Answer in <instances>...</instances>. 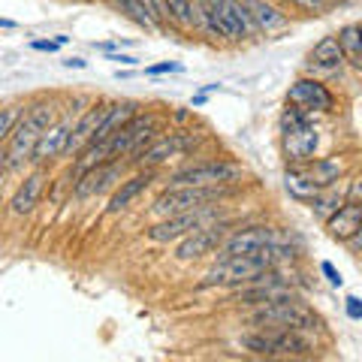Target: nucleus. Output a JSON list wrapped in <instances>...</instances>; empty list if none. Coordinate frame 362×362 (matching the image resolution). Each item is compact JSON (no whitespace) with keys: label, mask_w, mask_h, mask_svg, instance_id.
I'll list each match as a JSON object with an SVG mask.
<instances>
[{"label":"nucleus","mask_w":362,"mask_h":362,"mask_svg":"<svg viewBox=\"0 0 362 362\" xmlns=\"http://www.w3.org/2000/svg\"><path fill=\"white\" fill-rule=\"evenodd\" d=\"M190 4H194V0H190Z\"/></svg>","instance_id":"e433bc0d"},{"label":"nucleus","mask_w":362,"mask_h":362,"mask_svg":"<svg viewBox=\"0 0 362 362\" xmlns=\"http://www.w3.org/2000/svg\"><path fill=\"white\" fill-rule=\"evenodd\" d=\"M139 4H142V9H145V13H148V18H151L154 30H160V28H163V18H166L163 0H139Z\"/></svg>","instance_id":"393cba45"},{"label":"nucleus","mask_w":362,"mask_h":362,"mask_svg":"<svg viewBox=\"0 0 362 362\" xmlns=\"http://www.w3.org/2000/svg\"><path fill=\"white\" fill-rule=\"evenodd\" d=\"M64 66H76V70H82V66H88V61H82V58H70V61H64Z\"/></svg>","instance_id":"f704fd0d"},{"label":"nucleus","mask_w":362,"mask_h":362,"mask_svg":"<svg viewBox=\"0 0 362 362\" xmlns=\"http://www.w3.org/2000/svg\"><path fill=\"white\" fill-rule=\"evenodd\" d=\"M317 148V130L308 124H302V127H293V130H284V151L293 163H305L311 160V154Z\"/></svg>","instance_id":"4468645a"},{"label":"nucleus","mask_w":362,"mask_h":362,"mask_svg":"<svg viewBox=\"0 0 362 362\" xmlns=\"http://www.w3.org/2000/svg\"><path fill=\"white\" fill-rule=\"evenodd\" d=\"M347 202V194H338V190H332V187H326L320 197L317 199H311V209H314V214L317 218H323V221H329L332 214L341 209Z\"/></svg>","instance_id":"412c9836"},{"label":"nucleus","mask_w":362,"mask_h":362,"mask_svg":"<svg viewBox=\"0 0 362 362\" xmlns=\"http://www.w3.org/2000/svg\"><path fill=\"white\" fill-rule=\"evenodd\" d=\"M52 124H54V106L52 103H37L21 115L16 130L9 133V139H6V151H4L6 173H13V169H18L21 163L33 160V151H37L42 133L49 130Z\"/></svg>","instance_id":"f257e3e1"},{"label":"nucleus","mask_w":362,"mask_h":362,"mask_svg":"<svg viewBox=\"0 0 362 362\" xmlns=\"http://www.w3.org/2000/svg\"><path fill=\"white\" fill-rule=\"evenodd\" d=\"M214 206H202V209H194V211H181V214H169L166 221L154 223L148 230V239L157 242V245H169V242H178L185 235L197 233L199 226H206V221L211 218Z\"/></svg>","instance_id":"423d86ee"},{"label":"nucleus","mask_w":362,"mask_h":362,"mask_svg":"<svg viewBox=\"0 0 362 362\" xmlns=\"http://www.w3.org/2000/svg\"><path fill=\"white\" fill-rule=\"evenodd\" d=\"M299 9L305 13H326V6H329V0H293Z\"/></svg>","instance_id":"bb28decb"},{"label":"nucleus","mask_w":362,"mask_h":362,"mask_svg":"<svg viewBox=\"0 0 362 362\" xmlns=\"http://www.w3.org/2000/svg\"><path fill=\"white\" fill-rule=\"evenodd\" d=\"M21 118H18V109L13 106V109H4V118H0V136L4 139H9V133L16 130V124H18Z\"/></svg>","instance_id":"a878e982"},{"label":"nucleus","mask_w":362,"mask_h":362,"mask_svg":"<svg viewBox=\"0 0 362 362\" xmlns=\"http://www.w3.org/2000/svg\"><path fill=\"white\" fill-rule=\"evenodd\" d=\"M254 323L263 326V323H275L281 329H296V332H311L317 329V317L299 305L296 299H284V302H269L263 305L257 314H254Z\"/></svg>","instance_id":"39448f33"},{"label":"nucleus","mask_w":362,"mask_h":362,"mask_svg":"<svg viewBox=\"0 0 362 362\" xmlns=\"http://www.w3.org/2000/svg\"><path fill=\"white\" fill-rule=\"evenodd\" d=\"M287 235L272 230V226H247V230L233 233L230 239L221 245V257H239V254H257L269 245H284Z\"/></svg>","instance_id":"6e6552de"},{"label":"nucleus","mask_w":362,"mask_h":362,"mask_svg":"<svg viewBox=\"0 0 362 362\" xmlns=\"http://www.w3.org/2000/svg\"><path fill=\"white\" fill-rule=\"evenodd\" d=\"M344 61H347V54H344V45L338 37H323L311 52V66H317V70H323V73L341 70Z\"/></svg>","instance_id":"f3484780"},{"label":"nucleus","mask_w":362,"mask_h":362,"mask_svg":"<svg viewBox=\"0 0 362 362\" xmlns=\"http://www.w3.org/2000/svg\"><path fill=\"white\" fill-rule=\"evenodd\" d=\"M239 344L257 356H305L311 344L299 338L296 329H278V332H251L242 335Z\"/></svg>","instance_id":"20e7f679"},{"label":"nucleus","mask_w":362,"mask_h":362,"mask_svg":"<svg viewBox=\"0 0 362 362\" xmlns=\"http://www.w3.org/2000/svg\"><path fill=\"white\" fill-rule=\"evenodd\" d=\"M359 226H362V206H354V202H344V206L326 221V230H329V235L338 242H350Z\"/></svg>","instance_id":"2eb2a0df"},{"label":"nucleus","mask_w":362,"mask_h":362,"mask_svg":"<svg viewBox=\"0 0 362 362\" xmlns=\"http://www.w3.org/2000/svg\"><path fill=\"white\" fill-rule=\"evenodd\" d=\"M230 190L223 185H181V187H166L160 197L154 199L151 211L154 214H181V211H194V209H202V206H211L218 202L221 197H226Z\"/></svg>","instance_id":"7ed1b4c3"},{"label":"nucleus","mask_w":362,"mask_h":362,"mask_svg":"<svg viewBox=\"0 0 362 362\" xmlns=\"http://www.w3.org/2000/svg\"><path fill=\"white\" fill-rule=\"evenodd\" d=\"M30 45H33L37 52H58V49H61V42H58V40H33Z\"/></svg>","instance_id":"c85d7f7f"},{"label":"nucleus","mask_w":362,"mask_h":362,"mask_svg":"<svg viewBox=\"0 0 362 362\" xmlns=\"http://www.w3.org/2000/svg\"><path fill=\"white\" fill-rule=\"evenodd\" d=\"M341 175V166L335 160H314V163H296L293 169H287L284 185L290 190V197L311 202L323 194L326 187H332V181H338Z\"/></svg>","instance_id":"f03ea898"},{"label":"nucleus","mask_w":362,"mask_h":362,"mask_svg":"<svg viewBox=\"0 0 362 362\" xmlns=\"http://www.w3.org/2000/svg\"><path fill=\"white\" fill-rule=\"evenodd\" d=\"M109 61H118V64H127V66L136 64V58H130V54H109Z\"/></svg>","instance_id":"72a5a7b5"},{"label":"nucleus","mask_w":362,"mask_h":362,"mask_svg":"<svg viewBox=\"0 0 362 362\" xmlns=\"http://www.w3.org/2000/svg\"><path fill=\"white\" fill-rule=\"evenodd\" d=\"M70 130H73L70 118L61 121V124H52V127L42 133L37 151H33V163H45V160H52V157L64 154V145H66V139H70Z\"/></svg>","instance_id":"dca6fc26"},{"label":"nucleus","mask_w":362,"mask_h":362,"mask_svg":"<svg viewBox=\"0 0 362 362\" xmlns=\"http://www.w3.org/2000/svg\"><path fill=\"white\" fill-rule=\"evenodd\" d=\"M124 175V163L121 160H106V163H97L90 166L88 173L78 175L76 181V197H97L109 190L115 181Z\"/></svg>","instance_id":"f8f14e48"},{"label":"nucleus","mask_w":362,"mask_h":362,"mask_svg":"<svg viewBox=\"0 0 362 362\" xmlns=\"http://www.w3.org/2000/svg\"><path fill=\"white\" fill-rule=\"evenodd\" d=\"M338 40H341V45H344L347 61L354 64L356 70H362V28L347 25L341 33H338Z\"/></svg>","instance_id":"4be33fe9"},{"label":"nucleus","mask_w":362,"mask_h":362,"mask_svg":"<svg viewBox=\"0 0 362 362\" xmlns=\"http://www.w3.org/2000/svg\"><path fill=\"white\" fill-rule=\"evenodd\" d=\"M230 239L226 235V223H214V226H199L197 233H190L181 239V245L175 247V257L181 263H187V259H199L211 251H218V247Z\"/></svg>","instance_id":"9d476101"},{"label":"nucleus","mask_w":362,"mask_h":362,"mask_svg":"<svg viewBox=\"0 0 362 362\" xmlns=\"http://www.w3.org/2000/svg\"><path fill=\"white\" fill-rule=\"evenodd\" d=\"M320 269H323V275L329 278V284H332V287H341V284H344L341 275H338V272H335V266H332V263H323Z\"/></svg>","instance_id":"c756f323"},{"label":"nucleus","mask_w":362,"mask_h":362,"mask_svg":"<svg viewBox=\"0 0 362 362\" xmlns=\"http://www.w3.org/2000/svg\"><path fill=\"white\" fill-rule=\"evenodd\" d=\"M347 314L354 317V320H362V302H359L356 296H350V299H347Z\"/></svg>","instance_id":"7c9ffc66"},{"label":"nucleus","mask_w":362,"mask_h":362,"mask_svg":"<svg viewBox=\"0 0 362 362\" xmlns=\"http://www.w3.org/2000/svg\"><path fill=\"white\" fill-rule=\"evenodd\" d=\"M181 66L178 64H157V66H148L145 73H151V76H157V73H178Z\"/></svg>","instance_id":"2f4dec72"},{"label":"nucleus","mask_w":362,"mask_h":362,"mask_svg":"<svg viewBox=\"0 0 362 362\" xmlns=\"http://www.w3.org/2000/svg\"><path fill=\"white\" fill-rule=\"evenodd\" d=\"M242 166L230 163V160H209V163H194L185 166L169 178V187H181V185H226V181L239 178Z\"/></svg>","instance_id":"0eeeda50"},{"label":"nucleus","mask_w":362,"mask_h":362,"mask_svg":"<svg viewBox=\"0 0 362 362\" xmlns=\"http://www.w3.org/2000/svg\"><path fill=\"white\" fill-rule=\"evenodd\" d=\"M197 142H199V136H190V133H169V136H163V139L145 145V148L139 151V157H136V163L154 169V166H160V163H166V160H173V157H178V154L190 151Z\"/></svg>","instance_id":"1a4fd4ad"},{"label":"nucleus","mask_w":362,"mask_h":362,"mask_svg":"<svg viewBox=\"0 0 362 362\" xmlns=\"http://www.w3.org/2000/svg\"><path fill=\"white\" fill-rule=\"evenodd\" d=\"M163 9L175 25H181V28L194 25V4H190V0H163Z\"/></svg>","instance_id":"5701e85b"},{"label":"nucleus","mask_w":362,"mask_h":362,"mask_svg":"<svg viewBox=\"0 0 362 362\" xmlns=\"http://www.w3.org/2000/svg\"><path fill=\"white\" fill-rule=\"evenodd\" d=\"M151 181H154V173H151V166L148 169H145V173H139V175H133V178H127V181H124V185L115 190V197H112L109 199V206H106V211L109 214H118V211H124V209H127L130 206V202L136 199V197H139L142 194V190L145 187H148L151 185Z\"/></svg>","instance_id":"6ab92c4d"},{"label":"nucleus","mask_w":362,"mask_h":362,"mask_svg":"<svg viewBox=\"0 0 362 362\" xmlns=\"http://www.w3.org/2000/svg\"><path fill=\"white\" fill-rule=\"evenodd\" d=\"M347 245H350V247H354V251H356V254H362V226H359V230H356V235H354V239H350Z\"/></svg>","instance_id":"473e14b6"},{"label":"nucleus","mask_w":362,"mask_h":362,"mask_svg":"<svg viewBox=\"0 0 362 362\" xmlns=\"http://www.w3.org/2000/svg\"><path fill=\"white\" fill-rule=\"evenodd\" d=\"M245 4H247V9H251V16H254V21H257V28H259V30L272 33V30L287 28V18L281 16L275 6H269L266 0H245Z\"/></svg>","instance_id":"aec40b11"},{"label":"nucleus","mask_w":362,"mask_h":362,"mask_svg":"<svg viewBox=\"0 0 362 362\" xmlns=\"http://www.w3.org/2000/svg\"><path fill=\"white\" fill-rule=\"evenodd\" d=\"M287 100H290V106H299L305 112H332V106H335V100L329 90H326V85L314 82V78H299V82L290 88Z\"/></svg>","instance_id":"ddd939ff"},{"label":"nucleus","mask_w":362,"mask_h":362,"mask_svg":"<svg viewBox=\"0 0 362 362\" xmlns=\"http://www.w3.org/2000/svg\"><path fill=\"white\" fill-rule=\"evenodd\" d=\"M42 187H45V173L28 175V178L18 185V190L13 194V199H9V211H13V214H28V211H33V206L40 202Z\"/></svg>","instance_id":"a211bd4d"},{"label":"nucleus","mask_w":362,"mask_h":362,"mask_svg":"<svg viewBox=\"0 0 362 362\" xmlns=\"http://www.w3.org/2000/svg\"><path fill=\"white\" fill-rule=\"evenodd\" d=\"M112 6L118 9V13H124L130 21H136L139 28H148V30H154V25H151V18H148V13L142 9V4L139 0H112Z\"/></svg>","instance_id":"b1692460"},{"label":"nucleus","mask_w":362,"mask_h":362,"mask_svg":"<svg viewBox=\"0 0 362 362\" xmlns=\"http://www.w3.org/2000/svg\"><path fill=\"white\" fill-rule=\"evenodd\" d=\"M338 4H354V0H338Z\"/></svg>","instance_id":"c9c22d12"},{"label":"nucleus","mask_w":362,"mask_h":362,"mask_svg":"<svg viewBox=\"0 0 362 362\" xmlns=\"http://www.w3.org/2000/svg\"><path fill=\"white\" fill-rule=\"evenodd\" d=\"M347 202H354V206H362V178H359V181H350V187H347Z\"/></svg>","instance_id":"cd10ccee"},{"label":"nucleus","mask_w":362,"mask_h":362,"mask_svg":"<svg viewBox=\"0 0 362 362\" xmlns=\"http://www.w3.org/2000/svg\"><path fill=\"white\" fill-rule=\"evenodd\" d=\"M109 109H112V103H100V106H94V109H88L85 115L73 124L70 139H66L64 154H61V157H73L76 151H85L88 145L94 142V133H97L100 124H103V118L109 115Z\"/></svg>","instance_id":"9b49d317"}]
</instances>
